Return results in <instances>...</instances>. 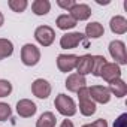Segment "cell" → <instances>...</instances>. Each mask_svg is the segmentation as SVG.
Here are the masks:
<instances>
[{
    "instance_id": "obj_1",
    "label": "cell",
    "mask_w": 127,
    "mask_h": 127,
    "mask_svg": "<svg viewBox=\"0 0 127 127\" xmlns=\"http://www.w3.org/2000/svg\"><path fill=\"white\" fill-rule=\"evenodd\" d=\"M54 106L63 117H73L76 114V103L67 94H58L54 100Z\"/></svg>"
},
{
    "instance_id": "obj_2",
    "label": "cell",
    "mask_w": 127,
    "mask_h": 127,
    "mask_svg": "<svg viewBox=\"0 0 127 127\" xmlns=\"http://www.w3.org/2000/svg\"><path fill=\"white\" fill-rule=\"evenodd\" d=\"M21 61L24 66H36L40 61V49L33 43H26L21 48Z\"/></svg>"
},
{
    "instance_id": "obj_3",
    "label": "cell",
    "mask_w": 127,
    "mask_h": 127,
    "mask_svg": "<svg viewBox=\"0 0 127 127\" xmlns=\"http://www.w3.org/2000/svg\"><path fill=\"white\" fill-rule=\"evenodd\" d=\"M109 54L115 60L114 63L117 64H127V51H126V43L123 40H112L109 43Z\"/></svg>"
},
{
    "instance_id": "obj_4",
    "label": "cell",
    "mask_w": 127,
    "mask_h": 127,
    "mask_svg": "<svg viewBox=\"0 0 127 127\" xmlns=\"http://www.w3.org/2000/svg\"><path fill=\"white\" fill-rule=\"evenodd\" d=\"M34 39L42 46H51L55 40V32L49 26H39L34 30Z\"/></svg>"
},
{
    "instance_id": "obj_5",
    "label": "cell",
    "mask_w": 127,
    "mask_h": 127,
    "mask_svg": "<svg viewBox=\"0 0 127 127\" xmlns=\"http://www.w3.org/2000/svg\"><path fill=\"white\" fill-rule=\"evenodd\" d=\"M81 42H85V34H82L81 32H70L63 34L60 39V46L63 49H73L76 48ZM87 43V42H85Z\"/></svg>"
},
{
    "instance_id": "obj_6",
    "label": "cell",
    "mask_w": 127,
    "mask_h": 127,
    "mask_svg": "<svg viewBox=\"0 0 127 127\" xmlns=\"http://www.w3.org/2000/svg\"><path fill=\"white\" fill-rule=\"evenodd\" d=\"M76 61H78V55L75 54H60L57 57V67L60 72L67 73L76 67Z\"/></svg>"
},
{
    "instance_id": "obj_7",
    "label": "cell",
    "mask_w": 127,
    "mask_h": 127,
    "mask_svg": "<svg viewBox=\"0 0 127 127\" xmlns=\"http://www.w3.org/2000/svg\"><path fill=\"white\" fill-rule=\"evenodd\" d=\"M51 91H52L51 84L46 79H43V78H37L32 84V93L37 99H48L49 94H51Z\"/></svg>"
},
{
    "instance_id": "obj_8",
    "label": "cell",
    "mask_w": 127,
    "mask_h": 127,
    "mask_svg": "<svg viewBox=\"0 0 127 127\" xmlns=\"http://www.w3.org/2000/svg\"><path fill=\"white\" fill-rule=\"evenodd\" d=\"M90 91V97L94 103H109L111 100V93L108 90V87H103V85H91L88 88Z\"/></svg>"
},
{
    "instance_id": "obj_9",
    "label": "cell",
    "mask_w": 127,
    "mask_h": 127,
    "mask_svg": "<svg viewBox=\"0 0 127 127\" xmlns=\"http://www.w3.org/2000/svg\"><path fill=\"white\" fill-rule=\"evenodd\" d=\"M36 111H37V106L30 99H21L17 103V114L21 118H30L36 114Z\"/></svg>"
},
{
    "instance_id": "obj_10",
    "label": "cell",
    "mask_w": 127,
    "mask_h": 127,
    "mask_svg": "<svg viewBox=\"0 0 127 127\" xmlns=\"http://www.w3.org/2000/svg\"><path fill=\"white\" fill-rule=\"evenodd\" d=\"M100 76L109 84L118 78H121V67L117 64V63H106L103 66L102 72H100Z\"/></svg>"
},
{
    "instance_id": "obj_11",
    "label": "cell",
    "mask_w": 127,
    "mask_h": 127,
    "mask_svg": "<svg viewBox=\"0 0 127 127\" xmlns=\"http://www.w3.org/2000/svg\"><path fill=\"white\" fill-rule=\"evenodd\" d=\"M76 73L78 75H88L93 72V55L91 54H84L81 57H78V61H76Z\"/></svg>"
},
{
    "instance_id": "obj_12",
    "label": "cell",
    "mask_w": 127,
    "mask_h": 127,
    "mask_svg": "<svg viewBox=\"0 0 127 127\" xmlns=\"http://www.w3.org/2000/svg\"><path fill=\"white\" fill-rule=\"evenodd\" d=\"M70 17L78 23V21H85L91 17V8L85 3H76L70 11H69Z\"/></svg>"
},
{
    "instance_id": "obj_13",
    "label": "cell",
    "mask_w": 127,
    "mask_h": 127,
    "mask_svg": "<svg viewBox=\"0 0 127 127\" xmlns=\"http://www.w3.org/2000/svg\"><path fill=\"white\" fill-rule=\"evenodd\" d=\"M85 84H87L85 76L78 75V73H72V75H69V76H67V79H66V84H64V85H66V88H67L69 91L76 93L79 88L85 87Z\"/></svg>"
},
{
    "instance_id": "obj_14",
    "label": "cell",
    "mask_w": 127,
    "mask_h": 127,
    "mask_svg": "<svg viewBox=\"0 0 127 127\" xmlns=\"http://www.w3.org/2000/svg\"><path fill=\"white\" fill-rule=\"evenodd\" d=\"M109 29L115 34H124L127 32V20L123 15H115L109 21Z\"/></svg>"
},
{
    "instance_id": "obj_15",
    "label": "cell",
    "mask_w": 127,
    "mask_h": 127,
    "mask_svg": "<svg viewBox=\"0 0 127 127\" xmlns=\"http://www.w3.org/2000/svg\"><path fill=\"white\" fill-rule=\"evenodd\" d=\"M108 90H109V93H111V94H114L115 97L121 99V97H124V96L127 94V84H126L121 78H118V79H115V81L109 82Z\"/></svg>"
},
{
    "instance_id": "obj_16",
    "label": "cell",
    "mask_w": 127,
    "mask_h": 127,
    "mask_svg": "<svg viewBox=\"0 0 127 127\" xmlns=\"http://www.w3.org/2000/svg\"><path fill=\"white\" fill-rule=\"evenodd\" d=\"M105 34V29L100 23L97 21H93L90 24L85 26V37H90V39H99Z\"/></svg>"
},
{
    "instance_id": "obj_17",
    "label": "cell",
    "mask_w": 127,
    "mask_h": 127,
    "mask_svg": "<svg viewBox=\"0 0 127 127\" xmlns=\"http://www.w3.org/2000/svg\"><path fill=\"white\" fill-rule=\"evenodd\" d=\"M32 11L34 15L37 17H42V15H46L49 11H51V3L49 0H34L32 3Z\"/></svg>"
},
{
    "instance_id": "obj_18",
    "label": "cell",
    "mask_w": 127,
    "mask_h": 127,
    "mask_svg": "<svg viewBox=\"0 0 127 127\" xmlns=\"http://www.w3.org/2000/svg\"><path fill=\"white\" fill-rule=\"evenodd\" d=\"M55 24L60 30H70V29H75L76 27V21L69 15V14H63L60 15L57 20H55Z\"/></svg>"
},
{
    "instance_id": "obj_19",
    "label": "cell",
    "mask_w": 127,
    "mask_h": 127,
    "mask_svg": "<svg viewBox=\"0 0 127 127\" xmlns=\"http://www.w3.org/2000/svg\"><path fill=\"white\" fill-rule=\"evenodd\" d=\"M57 118L52 112H43L36 121V127H55Z\"/></svg>"
},
{
    "instance_id": "obj_20",
    "label": "cell",
    "mask_w": 127,
    "mask_h": 127,
    "mask_svg": "<svg viewBox=\"0 0 127 127\" xmlns=\"http://www.w3.org/2000/svg\"><path fill=\"white\" fill-rule=\"evenodd\" d=\"M14 54V43L9 39L0 37V61Z\"/></svg>"
},
{
    "instance_id": "obj_21",
    "label": "cell",
    "mask_w": 127,
    "mask_h": 127,
    "mask_svg": "<svg viewBox=\"0 0 127 127\" xmlns=\"http://www.w3.org/2000/svg\"><path fill=\"white\" fill-rule=\"evenodd\" d=\"M96 103L91 100V99H87V100H79V112L84 115V117H91L96 114Z\"/></svg>"
},
{
    "instance_id": "obj_22",
    "label": "cell",
    "mask_w": 127,
    "mask_h": 127,
    "mask_svg": "<svg viewBox=\"0 0 127 127\" xmlns=\"http://www.w3.org/2000/svg\"><path fill=\"white\" fill-rule=\"evenodd\" d=\"M106 58L103 55H93V75L94 76H100V72L103 69V66L106 64Z\"/></svg>"
},
{
    "instance_id": "obj_23",
    "label": "cell",
    "mask_w": 127,
    "mask_h": 127,
    "mask_svg": "<svg viewBox=\"0 0 127 127\" xmlns=\"http://www.w3.org/2000/svg\"><path fill=\"white\" fill-rule=\"evenodd\" d=\"M8 6H9L14 12L21 14V12H24V11L27 9L29 2H27V0H9V2H8Z\"/></svg>"
},
{
    "instance_id": "obj_24",
    "label": "cell",
    "mask_w": 127,
    "mask_h": 127,
    "mask_svg": "<svg viewBox=\"0 0 127 127\" xmlns=\"http://www.w3.org/2000/svg\"><path fill=\"white\" fill-rule=\"evenodd\" d=\"M12 93V84L8 79H0V97H8Z\"/></svg>"
},
{
    "instance_id": "obj_25",
    "label": "cell",
    "mask_w": 127,
    "mask_h": 127,
    "mask_svg": "<svg viewBox=\"0 0 127 127\" xmlns=\"http://www.w3.org/2000/svg\"><path fill=\"white\" fill-rule=\"evenodd\" d=\"M12 115V109L8 103L0 102V121H6L8 118H11Z\"/></svg>"
},
{
    "instance_id": "obj_26",
    "label": "cell",
    "mask_w": 127,
    "mask_h": 127,
    "mask_svg": "<svg viewBox=\"0 0 127 127\" xmlns=\"http://www.w3.org/2000/svg\"><path fill=\"white\" fill-rule=\"evenodd\" d=\"M57 5H58L61 9L70 11V9L76 5V2H75V0H57Z\"/></svg>"
},
{
    "instance_id": "obj_27",
    "label": "cell",
    "mask_w": 127,
    "mask_h": 127,
    "mask_svg": "<svg viewBox=\"0 0 127 127\" xmlns=\"http://www.w3.org/2000/svg\"><path fill=\"white\" fill-rule=\"evenodd\" d=\"M76 93H78V100H87V99H91V97H90L88 87H82V88H79Z\"/></svg>"
},
{
    "instance_id": "obj_28",
    "label": "cell",
    "mask_w": 127,
    "mask_h": 127,
    "mask_svg": "<svg viewBox=\"0 0 127 127\" xmlns=\"http://www.w3.org/2000/svg\"><path fill=\"white\" fill-rule=\"evenodd\" d=\"M126 120H127V114H121V115L115 120L114 127H127V126H126Z\"/></svg>"
},
{
    "instance_id": "obj_29",
    "label": "cell",
    "mask_w": 127,
    "mask_h": 127,
    "mask_svg": "<svg viewBox=\"0 0 127 127\" xmlns=\"http://www.w3.org/2000/svg\"><path fill=\"white\" fill-rule=\"evenodd\" d=\"M90 127H108V121L106 120H103V118H99V120H96L94 123H91V124H88Z\"/></svg>"
},
{
    "instance_id": "obj_30",
    "label": "cell",
    "mask_w": 127,
    "mask_h": 127,
    "mask_svg": "<svg viewBox=\"0 0 127 127\" xmlns=\"http://www.w3.org/2000/svg\"><path fill=\"white\" fill-rule=\"evenodd\" d=\"M60 127H75V126H73V123H72L70 120H64V121L61 123V126H60Z\"/></svg>"
},
{
    "instance_id": "obj_31",
    "label": "cell",
    "mask_w": 127,
    "mask_h": 127,
    "mask_svg": "<svg viewBox=\"0 0 127 127\" xmlns=\"http://www.w3.org/2000/svg\"><path fill=\"white\" fill-rule=\"evenodd\" d=\"M3 23H5V17H3V14L0 12V27L3 26Z\"/></svg>"
},
{
    "instance_id": "obj_32",
    "label": "cell",
    "mask_w": 127,
    "mask_h": 127,
    "mask_svg": "<svg viewBox=\"0 0 127 127\" xmlns=\"http://www.w3.org/2000/svg\"><path fill=\"white\" fill-rule=\"evenodd\" d=\"M82 127H90V126H88V124H84V126H82Z\"/></svg>"
}]
</instances>
